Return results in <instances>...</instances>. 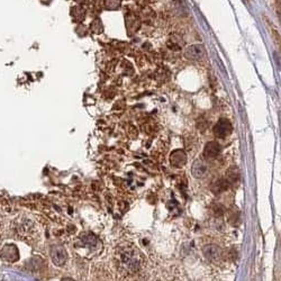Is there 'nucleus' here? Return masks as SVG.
<instances>
[{
  "mask_svg": "<svg viewBox=\"0 0 281 281\" xmlns=\"http://www.w3.org/2000/svg\"><path fill=\"white\" fill-rule=\"evenodd\" d=\"M15 230L19 238L22 239H33L37 233V228L33 220L27 217H21L16 220Z\"/></svg>",
  "mask_w": 281,
  "mask_h": 281,
  "instance_id": "2",
  "label": "nucleus"
},
{
  "mask_svg": "<svg viewBox=\"0 0 281 281\" xmlns=\"http://www.w3.org/2000/svg\"><path fill=\"white\" fill-rule=\"evenodd\" d=\"M228 187H230V183H228L226 179H219L217 181L214 182V184L211 186V189L215 194H220V192L226 191L228 189Z\"/></svg>",
  "mask_w": 281,
  "mask_h": 281,
  "instance_id": "12",
  "label": "nucleus"
},
{
  "mask_svg": "<svg viewBox=\"0 0 281 281\" xmlns=\"http://www.w3.org/2000/svg\"><path fill=\"white\" fill-rule=\"evenodd\" d=\"M170 163L172 167L181 169L187 163V154L182 150H176L170 155Z\"/></svg>",
  "mask_w": 281,
  "mask_h": 281,
  "instance_id": "7",
  "label": "nucleus"
},
{
  "mask_svg": "<svg viewBox=\"0 0 281 281\" xmlns=\"http://www.w3.org/2000/svg\"><path fill=\"white\" fill-rule=\"evenodd\" d=\"M75 1H78V2L81 3V2H84V1H86V0H75Z\"/></svg>",
  "mask_w": 281,
  "mask_h": 281,
  "instance_id": "19",
  "label": "nucleus"
},
{
  "mask_svg": "<svg viewBox=\"0 0 281 281\" xmlns=\"http://www.w3.org/2000/svg\"><path fill=\"white\" fill-rule=\"evenodd\" d=\"M117 262L127 274H135L140 269V253L133 246H123L117 252Z\"/></svg>",
  "mask_w": 281,
  "mask_h": 281,
  "instance_id": "1",
  "label": "nucleus"
},
{
  "mask_svg": "<svg viewBox=\"0 0 281 281\" xmlns=\"http://www.w3.org/2000/svg\"><path fill=\"white\" fill-rule=\"evenodd\" d=\"M208 171V167L207 164L205 163L202 160H197V161L194 162L191 167V174L192 176H195V178H204L205 176H206Z\"/></svg>",
  "mask_w": 281,
  "mask_h": 281,
  "instance_id": "9",
  "label": "nucleus"
},
{
  "mask_svg": "<svg viewBox=\"0 0 281 281\" xmlns=\"http://www.w3.org/2000/svg\"><path fill=\"white\" fill-rule=\"evenodd\" d=\"M240 179V171L238 168H231L230 170L227 171L226 175V180L228 183H236Z\"/></svg>",
  "mask_w": 281,
  "mask_h": 281,
  "instance_id": "14",
  "label": "nucleus"
},
{
  "mask_svg": "<svg viewBox=\"0 0 281 281\" xmlns=\"http://www.w3.org/2000/svg\"><path fill=\"white\" fill-rule=\"evenodd\" d=\"M232 131H233L232 124H231L230 120L226 119V118L219 119L218 122L216 123V125L214 126V128H212L214 135L218 139L227 138V136L232 133Z\"/></svg>",
  "mask_w": 281,
  "mask_h": 281,
  "instance_id": "3",
  "label": "nucleus"
},
{
  "mask_svg": "<svg viewBox=\"0 0 281 281\" xmlns=\"http://www.w3.org/2000/svg\"><path fill=\"white\" fill-rule=\"evenodd\" d=\"M62 281H74V280L71 279V278H64Z\"/></svg>",
  "mask_w": 281,
  "mask_h": 281,
  "instance_id": "18",
  "label": "nucleus"
},
{
  "mask_svg": "<svg viewBox=\"0 0 281 281\" xmlns=\"http://www.w3.org/2000/svg\"><path fill=\"white\" fill-rule=\"evenodd\" d=\"M203 253L205 258L214 263H217L222 258V248L216 244H207L206 246L203 247Z\"/></svg>",
  "mask_w": 281,
  "mask_h": 281,
  "instance_id": "4",
  "label": "nucleus"
},
{
  "mask_svg": "<svg viewBox=\"0 0 281 281\" xmlns=\"http://www.w3.org/2000/svg\"><path fill=\"white\" fill-rule=\"evenodd\" d=\"M122 5V0H104V6L107 9L116 10Z\"/></svg>",
  "mask_w": 281,
  "mask_h": 281,
  "instance_id": "15",
  "label": "nucleus"
},
{
  "mask_svg": "<svg viewBox=\"0 0 281 281\" xmlns=\"http://www.w3.org/2000/svg\"><path fill=\"white\" fill-rule=\"evenodd\" d=\"M205 54V50L202 45L199 44H196V45H190L188 46L186 50H184V56L188 60H191V61H197V60H200Z\"/></svg>",
  "mask_w": 281,
  "mask_h": 281,
  "instance_id": "6",
  "label": "nucleus"
},
{
  "mask_svg": "<svg viewBox=\"0 0 281 281\" xmlns=\"http://www.w3.org/2000/svg\"><path fill=\"white\" fill-rule=\"evenodd\" d=\"M92 31L96 32V28H99V31L100 32H103V25H102V23H100V19H96V21L92 23Z\"/></svg>",
  "mask_w": 281,
  "mask_h": 281,
  "instance_id": "17",
  "label": "nucleus"
},
{
  "mask_svg": "<svg viewBox=\"0 0 281 281\" xmlns=\"http://www.w3.org/2000/svg\"><path fill=\"white\" fill-rule=\"evenodd\" d=\"M84 15H86V11L81 7H74L73 10H72V16L77 22H81L84 18Z\"/></svg>",
  "mask_w": 281,
  "mask_h": 281,
  "instance_id": "16",
  "label": "nucleus"
},
{
  "mask_svg": "<svg viewBox=\"0 0 281 281\" xmlns=\"http://www.w3.org/2000/svg\"><path fill=\"white\" fill-rule=\"evenodd\" d=\"M220 153V145L217 142H208L204 148V156L206 159H215Z\"/></svg>",
  "mask_w": 281,
  "mask_h": 281,
  "instance_id": "8",
  "label": "nucleus"
},
{
  "mask_svg": "<svg viewBox=\"0 0 281 281\" xmlns=\"http://www.w3.org/2000/svg\"><path fill=\"white\" fill-rule=\"evenodd\" d=\"M1 254L6 260L14 262L18 259V250L15 246H7L2 248Z\"/></svg>",
  "mask_w": 281,
  "mask_h": 281,
  "instance_id": "10",
  "label": "nucleus"
},
{
  "mask_svg": "<svg viewBox=\"0 0 281 281\" xmlns=\"http://www.w3.org/2000/svg\"><path fill=\"white\" fill-rule=\"evenodd\" d=\"M81 241H82V243L84 244V246H91V247L96 246L98 243V239L96 238V236L92 234V233H86V234H82L81 235Z\"/></svg>",
  "mask_w": 281,
  "mask_h": 281,
  "instance_id": "13",
  "label": "nucleus"
},
{
  "mask_svg": "<svg viewBox=\"0 0 281 281\" xmlns=\"http://www.w3.org/2000/svg\"><path fill=\"white\" fill-rule=\"evenodd\" d=\"M51 258H52V261H53L55 266L61 267V266H63L64 263L67 262V259H68L67 251L64 250V247L61 246H52V248H51Z\"/></svg>",
  "mask_w": 281,
  "mask_h": 281,
  "instance_id": "5",
  "label": "nucleus"
},
{
  "mask_svg": "<svg viewBox=\"0 0 281 281\" xmlns=\"http://www.w3.org/2000/svg\"><path fill=\"white\" fill-rule=\"evenodd\" d=\"M126 25L128 33H135L140 28V21L139 18L134 15H127L126 16Z\"/></svg>",
  "mask_w": 281,
  "mask_h": 281,
  "instance_id": "11",
  "label": "nucleus"
}]
</instances>
